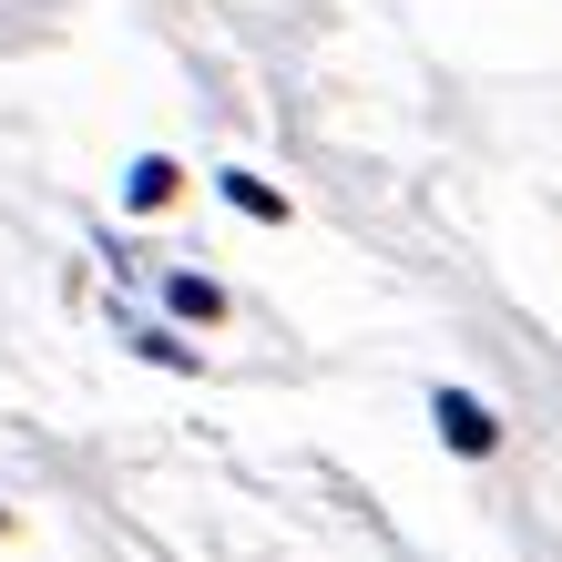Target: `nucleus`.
I'll list each match as a JSON object with an SVG mask.
<instances>
[{
    "mask_svg": "<svg viewBox=\"0 0 562 562\" xmlns=\"http://www.w3.org/2000/svg\"><path fill=\"white\" fill-rule=\"evenodd\" d=\"M134 348L154 358V369H194V348H184V338H164V327H144V338H134Z\"/></svg>",
    "mask_w": 562,
    "mask_h": 562,
    "instance_id": "nucleus-5",
    "label": "nucleus"
},
{
    "mask_svg": "<svg viewBox=\"0 0 562 562\" xmlns=\"http://www.w3.org/2000/svg\"><path fill=\"white\" fill-rule=\"evenodd\" d=\"M175 184H184V164H175V154H144L134 175H123V194H134V205H164Z\"/></svg>",
    "mask_w": 562,
    "mask_h": 562,
    "instance_id": "nucleus-3",
    "label": "nucleus"
},
{
    "mask_svg": "<svg viewBox=\"0 0 562 562\" xmlns=\"http://www.w3.org/2000/svg\"><path fill=\"white\" fill-rule=\"evenodd\" d=\"M225 184V205H236V215H256V225H286V194L277 184H256V175H215Z\"/></svg>",
    "mask_w": 562,
    "mask_h": 562,
    "instance_id": "nucleus-2",
    "label": "nucleus"
},
{
    "mask_svg": "<svg viewBox=\"0 0 562 562\" xmlns=\"http://www.w3.org/2000/svg\"><path fill=\"white\" fill-rule=\"evenodd\" d=\"M164 296H175V317H225V296L205 277H164Z\"/></svg>",
    "mask_w": 562,
    "mask_h": 562,
    "instance_id": "nucleus-4",
    "label": "nucleus"
},
{
    "mask_svg": "<svg viewBox=\"0 0 562 562\" xmlns=\"http://www.w3.org/2000/svg\"><path fill=\"white\" fill-rule=\"evenodd\" d=\"M429 419H440V440H450L460 460H491V450H502V419H491L471 389H440V400H429Z\"/></svg>",
    "mask_w": 562,
    "mask_h": 562,
    "instance_id": "nucleus-1",
    "label": "nucleus"
}]
</instances>
